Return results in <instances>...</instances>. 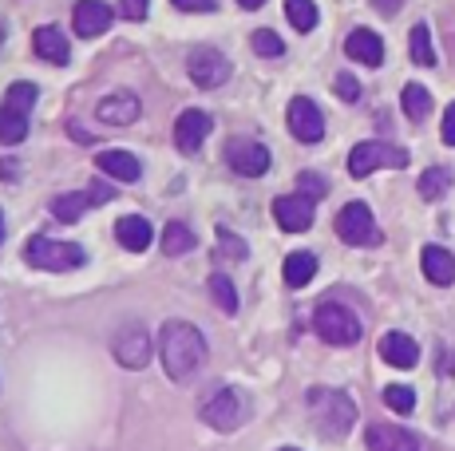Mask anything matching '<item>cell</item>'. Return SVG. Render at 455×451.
Instances as JSON below:
<instances>
[{
  "instance_id": "cell-11",
  "label": "cell",
  "mask_w": 455,
  "mask_h": 451,
  "mask_svg": "<svg viewBox=\"0 0 455 451\" xmlns=\"http://www.w3.org/2000/svg\"><path fill=\"white\" fill-rule=\"evenodd\" d=\"M285 119H290V131L297 143H321V138H325V115H321V107L313 99H305V95L290 99Z\"/></svg>"
},
{
  "instance_id": "cell-45",
  "label": "cell",
  "mask_w": 455,
  "mask_h": 451,
  "mask_svg": "<svg viewBox=\"0 0 455 451\" xmlns=\"http://www.w3.org/2000/svg\"><path fill=\"white\" fill-rule=\"evenodd\" d=\"M0 241H4V214H0Z\"/></svg>"
},
{
  "instance_id": "cell-12",
  "label": "cell",
  "mask_w": 455,
  "mask_h": 451,
  "mask_svg": "<svg viewBox=\"0 0 455 451\" xmlns=\"http://www.w3.org/2000/svg\"><path fill=\"white\" fill-rule=\"evenodd\" d=\"M210 127H214V119H210L206 111L187 107L179 115V123H174V146H179L182 154H198L203 151V143L210 138Z\"/></svg>"
},
{
  "instance_id": "cell-28",
  "label": "cell",
  "mask_w": 455,
  "mask_h": 451,
  "mask_svg": "<svg viewBox=\"0 0 455 451\" xmlns=\"http://www.w3.org/2000/svg\"><path fill=\"white\" fill-rule=\"evenodd\" d=\"M451 170L448 167H432V170H424V175H419V194L427 198V202H440L443 194H448L451 190Z\"/></svg>"
},
{
  "instance_id": "cell-33",
  "label": "cell",
  "mask_w": 455,
  "mask_h": 451,
  "mask_svg": "<svg viewBox=\"0 0 455 451\" xmlns=\"http://www.w3.org/2000/svg\"><path fill=\"white\" fill-rule=\"evenodd\" d=\"M384 404L392 407V412H400V415H408L416 407V392L408 384H388L384 388Z\"/></svg>"
},
{
  "instance_id": "cell-14",
  "label": "cell",
  "mask_w": 455,
  "mask_h": 451,
  "mask_svg": "<svg viewBox=\"0 0 455 451\" xmlns=\"http://www.w3.org/2000/svg\"><path fill=\"white\" fill-rule=\"evenodd\" d=\"M274 218L285 233H301L313 226V198L305 194H282L274 198Z\"/></svg>"
},
{
  "instance_id": "cell-36",
  "label": "cell",
  "mask_w": 455,
  "mask_h": 451,
  "mask_svg": "<svg viewBox=\"0 0 455 451\" xmlns=\"http://www.w3.org/2000/svg\"><path fill=\"white\" fill-rule=\"evenodd\" d=\"M332 88H337V95H340L345 103H356V99H361V83H356V75H348V72H337Z\"/></svg>"
},
{
  "instance_id": "cell-44",
  "label": "cell",
  "mask_w": 455,
  "mask_h": 451,
  "mask_svg": "<svg viewBox=\"0 0 455 451\" xmlns=\"http://www.w3.org/2000/svg\"><path fill=\"white\" fill-rule=\"evenodd\" d=\"M266 0H238V8H246V12H253V8H261Z\"/></svg>"
},
{
  "instance_id": "cell-3",
  "label": "cell",
  "mask_w": 455,
  "mask_h": 451,
  "mask_svg": "<svg viewBox=\"0 0 455 451\" xmlns=\"http://www.w3.org/2000/svg\"><path fill=\"white\" fill-rule=\"evenodd\" d=\"M24 257H28V265L52 270V273L80 270V265L87 262L84 246H76V241H56V238H48V233H36V238L28 241V249H24Z\"/></svg>"
},
{
  "instance_id": "cell-43",
  "label": "cell",
  "mask_w": 455,
  "mask_h": 451,
  "mask_svg": "<svg viewBox=\"0 0 455 451\" xmlns=\"http://www.w3.org/2000/svg\"><path fill=\"white\" fill-rule=\"evenodd\" d=\"M0 178H16V167H12V162H0Z\"/></svg>"
},
{
  "instance_id": "cell-37",
  "label": "cell",
  "mask_w": 455,
  "mask_h": 451,
  "mask_svg": "<svg viewBox=\"0 0 455 451\" xmlns=\"http://www.w3.org/2000/svg\"><path fill=\"white\" fill-rule=\"evenodd\" d=\"M147 8H151V0H119V16L124 20H147Z\"/></svg>"
},
{
  "instance_id": "cell-38",
  "label": "cell",
  "mask_w": 455,
  "mask_h": 451,
  "mask_svg": "<svg viewBox=\"0 0 455 451\" xmlns=\"http://www.w3.org/2000/svg\"><path fill=\"white\" fill-rule=\"evenodd\" d=\"M218 238H222V249H226V257H246V241H238V238H234L230 230H226V226H222V230H218Z\"/></svg>"
},
{
  "instance_id": "cell-46",
  "label": "cell",
  "mask_w": 455,
  "mask_h": 451,
  "mask_svg": "<svg viewBox=\"0 0 455 451\" xmlns=\"http://www.w3.org/2000/svg\"><path fill=\"white\" fill-rule=\"evenodd\" d=\"M282 451H297V447H282Z\"/></svg>"
},
{
  "instance_id": "cell-15",
  "label": "cell",
  "mask_w": 455,
  "mask_h": 451,
  "mask_svg": "<svg viewBox=\"0 0 455 451\" xmlns=\"http://www.w3.org/2000/svg\"><path fill=\"white\" fill-rule=\"evenodd\" d=\"M111 8L103 4V0H80V4L72 8V24H76V36L80 40H95L103 36V32L111 28Z\"/></svg>"
},
{
  "instance_id": "cell-17",
  "label": "cell",
  "mask_w": 455,
  "mask_h": 451,
  "mask_svg": "<svg viewBox=\"0 0 455 451\" xmlns=\"http://www.w3.org/2000/svg\"><path fill=\"white\" fill-rule=\"evenodd\" d=\"M345 56L356 59V64H364V67H380L384 64V40L369 28H353L345 40Z\"/></svg>"
},
{
  "instance_id": "cell-1",
  "label": "cell",
  "mask_w": 455,
  "mask_h": 451,
  "mask_svg": "<svg viewBox=\"0 0 455 451\" xmlns=\"http://www.w3.org/2000/svg\"><path fill=\"white\" fill-rule=\"evenodd\" d=\"M159 357L171 380H190L206 360V336L190 320H166L159 333Z\"/></svg>"
},
{
  "instance_id": "cell-5",
  "label": "cell",
  "mask_w": 455,
  "mask_h": 451,
  "mask_svg": "<svg viewBox=\"0 0 455 451\" xmlns=\"http://www.w3.org/2000/svg\"><path fill=\"white\" fill-rule=\"evenodd\" d=\"M380 167H408V151L404 146H392V143H380V138H372V143H356L353 151H348V175L353 178H369L372 170Z\"/></svg>"
},
{
  "instance_id": "cell-39",
  "label": "cell",
  "mask_w": 455,
  "mask_h": 451,
  "mask_svg": "<svg viewBox=\"0 0 455 451\" xmlns=\"http://www.w3.org/2000/svg\"><path fill=\"white\" fill-rule=\"evenodd\" d=\"M179 12H214L218 0H171Z\"/></svg>"
},
{
  "instance_id": "cell-10",
  "label": "cell",
  "mask_w": 455,
  "mask_h": 451,
  "mask_svg": "<svg viewBox=\"0 0 455 451\" xmlns=\"http://www.w3.org/2000/svg\"><path fill=\"white\" fill-rule=\"evenodd\" d=\"M226 162H230V170H238V175L261 178L269 170V151L258 138H230V143H226Z\"/></svg>"
},
{
  "instance_id": "cell-16",
  "label": "cell",
  "mask_w": 455,
  "mask_h": 451,
  "mask_svg": "<svg viewBox=\"0 0 455 451\" xmlns=\"http://www.w3.org/2000/svg\"><path fill=\"white\" fill-rule=\"evenodd\" d=\"M364 447L369 451H419V439L408 428H400V423H369Z\"/></svg>"
},
{
  "instance_id": "cell-13",
  "label": "cell",
  "mask_w": 455,
  "mask_h": 451,
  "mask_svg": "<svg viewBox=\"0 0 455 451\" xmlns=\"http://www.w3.org/2000/svg\"><path fill=\"white\" fill-rule=\"evenodd\" d=\"M95 115H100V123H108V127H131V123H139V115H143V103H139L135 91H111L100 99Z\"/></svg>"
},
{
  "instance_id": "cell-26",
  "label": "cell",
  "mask_w": 455,
  "mask_h": 451,
  "mask_svg": "<svg viewBox=\"0 0 455 451\" xmlns=\"http://www.w3.org/2000/svg\"><path fill=\"white\" fill-rule=\"evenodd\" d=\"M210 297H214V305L222 309L226 317L238 313V289H234V281L226 273H210Z\"/></svg>"
},
{
  "instance_id": "cell-27",
  "label": "cell",
  "mask_w": 455,
  "mask_h": 451,
  "mask_svg": "<svg viewBox=\"0 0 455 451\" xmlns=\"http://www.w3.org/2000/svg\"><path fill=\"white\" fill-rule=\"evenodd\" d=\"M28 138V115L12 107H0V143H24Z\"/></svg>"
},
{
  "instance_id": "cell-4",
  "label": "cell",
  "mask_w": 455,
  "mask_h": 451,
  "mask_svg": "<svg viewBox=\"0 0 455 451\" xmlns=\"http://www.w3.org/2000/svg\"><path fill=\"white\" fill-rule=\"evenodd\" d=\"M313 328H317V336L325 344H337V349H345V344H356L364 333L361 317L353 313L348 305H340V301H325V305L313 313Z\"/></svg>"
},
{
  "instance_id": "cell-8",
  "label": "cell",
  "mask_w": 455,
  "mask_h": 451,
  "mask_svg": "<svg viewBox=\"0 0 455 451\" xmlns=\"http://www.w3.org/2000/svg\"><path fill=\"white\" fill-rule=\"evenodd\" d=\"M198 415H203V423H210L214 431H234L242 423V415H246V400H242L238 388H218V392L198 407Z\"/></svg>"
},
{
  "instance_id": "cell-23",
  "label": "cell",
  "mask_w": 455,
  "mask_h": 451,
  "mask_svg": "<svg viewBox=\"0 0 455 451\" xmlns=\"http://www.w3.org/2000/svg\"><path fill=\"white\" fill-rule=\"evenodd\" d=\"M313 273H317V257H313V254L297 249V254L285 257V285H290V289H301V285H309Z\"/></svg>"
},
{
  "instance_id": "cell-22",
  "label": "cell",
  "mask_w": 455,
  "mask_h": 451,
  "mask_svg": "<svg viewBox=\"0 0 455 451\" xmlns=\"http://www.w3.org/2000/svg\"><path fill=\"white\" fill-rule=\"evenodd\" d=\"M419 265H424V277L432 285H451L455 281V257L443 246H424Z\"/></svg>"
},
{
  "instance_id": "cell-40",
  "label": "cell",
  "mask_w": 455,
  "mask_h": 451,
  "mask_svg": "<svg viewBox=\"0 0 455 451\" xmlns=\"http://www.w3.org/2000/svg\"><path fill=\"white\" fill-rule=\"evenodd\" d=\"M443 143L455 146V103H448V111H443V127H440Z\"/></svg>"
},
{
  "instance_id": "cell-19",
  "label": "cell",
  "mask_w": 455,
  "mask_h": 451,
  "mask_svg": "<svg viewBox=\"0 0 455 451\" xmlns=\"http://www.w3.org/2000/svg\"><path fill=\"white\" fill-rule=\"evenodd\" d=\"M380 360L392 364V368H416L419 344L408 333H388V336H380Z\"/></svg>"
},
{
  "instance_id": "cell-41",
  "label": "cell",
  "mask_w": 455,
  "mask_h": 451,
  "mask_svg": "<svg viewBox=\"0 0 455 451\" xmlns=\"http://www.w3.org/2000/svg\"><path fill=\"white\" fill-rule=\"evenodd\" d=\"M87 198H92V206H103L111 198V186H103V182H95L92 190H87Z\"/></svg>"
},
{
  "instance_id": "cell-7",
  "label": "cell",
  "mask_w": 455,
  "mask_h": 451,
  "mask_svg": "<svg viewBox=\"0 0 455 451\" xmlns=\"http://www.w3.org/2000/svg\"><path fill=\"white\" fill-rule=\"evenodd\" d=\"M337 233L345 246H376L380 241V230H376V218L369 210V202H345L337 214Z\"/></svg>"
},
{
  "instance_id": "cell-20",
  "label": "cell",
  "mask_w": 455,
  "mask_h": 451,
  "mask_svg": "<svg viewBox=\"0 0 455 451\" xmlns=\"http://www.w3.org/2000/svg\"><path fill=\"white\" fill-rule=\"evenodd\" d=\"M116 241L124 249H131V254H143V249L155 241V230L143 214H127V218L116 222Z\"/></svg>"
},
{
  "instance_id": "cell-30",
  "label": "cell",
  "mask_w": 455,
  "mask_h": 451,
  "mask_svg": "<svg viewBox=\"0 0 455 451\" xmlns=\"http://www.w3.org/2000/svg\"><path fill=\"white\" fill-rule=\"evenodd\" d=\"M285 16H290V24L301 32V36L317 28V20H321V12H317L313 0H285Z\"/></svg>"
},
{
  "instance_id": "cell-9",
  "label": "cell",
  "mask_w": 455,
  "mask_h": 451,
  "mask_svg": "<svg viewBox=\"0 0 455 451\" xmlns=\"http://www.w3.org/2000/svg\"><path fill=\"white\" fill-rule=\"evenodd\" d=\"M187 72H190V80H195V88L214 91L230 80V59H226L218 48H195L187 59Z\"/></svg>"
},
{
  "instance_id": "cell-2",
  "label": "cell",
  "mask_w": 455,
  "mask_h": 451,
  "mask_svg": "<svg viewBox=\"0 0 455 451\" xmlns=\"http://www.w3.org/2000/svg\"><path fill=\"white\" fill-rule=\"evenodd\" d=\"M305 404H309V415L317 423V431L325 439H345L356 423V404L348 400L337 388H309L305 392Z\"/></svg>"
},
{
  "instance_id": "cell-21",
  "label": "cell",
  "mask_w": 455,
  "mask_h": 451,
  "mask_svg": "<svg viewBox=\"0 0 455 451\" xmlns=\"http://www.w3.org/2000/svg\"><path fill=\"white\" fill-rule=\"evenodd\" d=\"M32 48H36L40 59H48V64L64 67L68 56H72V48H68V36L56 28V24H44V28H36V36H32Z\"/></svg>"
},
{
  "instance_id": "cell-25",
  "label": "cell",
  "mask_w": 455,
  "mask_h": 451,
  "mask_svg": "<svg viewBox=\"0 0 455 451\" xmlns=\"http://www.w3.org/2000/svg\"><path fill=\"white\" fill-rule=\"evenodd\" d=\"M92 206V198L84 194V190H76V194H60V198H52V214H56L60 222H80L84 218V210Z\"/></svg>"
},
{
  "instance_id": "cell-6",
  "label": "cell",
  "mask_w": 455,
  "mask_h": 451,
  "mask_svg": "<svg viewBox=\"0 0 455 451\" xmlns=\"http://www.w3.org/2000/svg\"><path fill=\"white\" fill-rule=\"evenodd\" d=\"M151 333H147L139 320H127L124 328H116V336H111V352H116V360L124 364V368H147L151 364Z\"/></svg>"
},
{
  "instance_id": "cell-29",
  "label": "cell",
  "mask_w": 455,
  "mask_h": 451,
  "mask_svg": "<svg viewBox=\"0 0 455 451\" xmlns=\"http://www.w3.org/2000/svg\"><path fill=\"white\" fill-rule=\"evenodd\" d=\"M195 249V233H190V226L182 222H171L163 230V254L166 257H179V254H190Z\"/></svg>"
},
{
  "instance_id": "cell-24",
  "label": "cell",
  "mask_w": 455,
  "mask_h": 451,
  "mask_svg": "<svg viewBox=\"0 0 455 451\" xmlns=\"http://www.w3.org/2000/svg\"><path fill=\"white\" fill-rule=\"evenodd\" d=\"M400 103H404V115L412 119V123H424L427 111H432V91H427L424 83H408V88L400 91Z\"/></svg>"
},
{
  "instance_id": "cell-18",
  "label": "cell",
  "mask_w": 455,
  "mask_h": 451,
  "mask_svg": "<svg viewBox=\"0 0 455 451\" xmlns=\"http://www.w3.org/2000/svg\"><path fill=\"white\" fill-rule=\"evenodd\" d=\"M95 167L116 182H139L143 178V162H139L131 151H100L95 154Z\"/></svg>"
},
{
  "instance_id": "cell-34",
  "label": "cell",
  "mask_w": 455,
  "mask_h": 451,
  "mask_svg": "<svg viewBox=\"0 0 455 451\" xmlns=\"http://www.w3.org/2000/svg\"><path fill=\"white\" fill-rule=\"evenodd\" d=\"M32 103H36V83H12V88H8L4 107L24 111V115H28V111H32Z\"/></svg>"
},
{
  "instance_id": "cell-42",
  "label": "cell",
  "mask_w": 455,
  "mask_h": 451,
  "mask_svg": "<svg viewBox=\"0 0 455 451\" xmlns=\"http://www.w3.org/2000/svg\"><path fill=\"white\" fill-rule=\"evenodd\" d=\"M372 4L380 8L384 16H392V12H396V8H400V4H404V0H372Z\"/></svg>"
},
{
  "instance_id": "cell-31",
  "label": "cell",
  "mask_w": 455,
  "mask_h": 451,
  "mask_svg": "<svg viewBox=\"0 0 455 451\" xmlns=\"http://www.w3.org/2000/svg\"><path fill=\"white\" fill-rule=\"evenodd\" d=\"M408 51H412V64L435 67V48H432V32H427V24H416L412 28V36H408Z\"/></svg>"
},
{
  "instance_id": "cell-35",
  "label": "cell",
  "mask_w": 455,
  "mask_h": 451,
  "mask_svg": "<svg viewBox=\"0 0 455 451\" xmlns=\"http://www.w3.org/2000/svg\"><path fill=\"white\" fill-rule=\"evenodd\" d=\"M297 190H301L305 198H313V202H317V198L329 194V182L321 178L317 170H301V175H297Z\"/></svg>"
},
{
  "instance_id": "cell-32",
  "label": "cell",
  "mask_w": 455,
  "mask_h": 451,
  "mask_svg": "<svg viewBox=\"0 0 455 451\" xmlns=\"http://www.w3.org/2000/svg\"><path fill=\"white\" fill-rule=\"evenodd\" d=\"M250 44L258 56H269V59H277V56H285V44H282V36H277L274 28H258L250 36Z\"/></svg>"
}]
</instances>
